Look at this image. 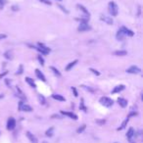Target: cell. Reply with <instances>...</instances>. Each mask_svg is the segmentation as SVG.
Wrapping results in <instances>:
<instances>
[{"mask_svg": "<svg viewBox=\"0 0 143 143\" xmlns=\"http://www.w3.org/2000/svg\"><path fill=\"white\" fill-rule=\"evenodd\" d=\"M28 46H31V47H32V48H35V49L37 50V51H39L42 55H47V54L51 51V49H50L49 47L45 46V45L43 44V43H41V42H38V43H37V47L32 46V45H28Z\"/></svg>", "mask_w": 143, "mask_h": 143, "instance_id": "1", "label": "cell"}, {"mask_svg": "<svg viewBox=\"0 0 143 143\" xmlns=\"http://www.w3.org/2000/svg\"><path fill=\"white\" fill-rule=\"evenodd\" d=\"M108 11H109V13L111 14L112 17H116L117 15H118V13H119L118 5L114 1H110L109 4H108Z\"/></svg>", "mask_w": 143, "mask_h": 143, "instance_id": "2", "label": "cell"}, {"mask_svg": "<svg viewBox=\"0 0 143 143\" xmlns=\"http://www.w3.org/2000/svg\"><path fill=\"white\" fill-rule=\"evenodd\" d=\"M99 102H100V104L101 105H103V106H105V107L107 108H110L113 106V104H114V101H113L111 98H109V97H101L100 98V100H99Z\"/></svg>", "mask_w": 143, "mask_h": 143, "instance_id": "3", "label": "cell"}, {"mask_svg": "<svg viewBox=\"0 0 143 143\" xmlns=\"http://www.w3.org/2000/svg\"><path fill=\"white\" fill-rule=\"evenodd\" d=\"M91 30V27L88 25V23H81L80 26L77 27V31L80 32H83V31H87Z\"/></svg>", "mask_w": 143, "mask_h": 143, "instance_id": "4", "label": "cell"}, {"mask_svg": "<svg viewBox=\"0 0 143 143\" xmlns=\"http://www.w3.org/2000/svg\"><path fill=\"white\" fill-rule=\"evenodd\" d=\"M19 110L20 111H23V112H31L32 111V108L31 106L27 105V104H25L23 101H21V102L19 103Z\"/></svg>", "mask_w": 143, "mask_h": 143, "instance_id": "5", "label": "cell"}, {"mask_svg": "<svg viewBox=\"0 0 143 143\" xmlns=\"http://www.w3.org/2000/svg\"><path fill=\"white\" fill-rule=\"evenodd\" d=\"M15 127H16V120L12 117H10L7 121V130H15Z\"/></svg>", "mask_w": 143, "mask_h": 143, "instance_id": "6", "label": "cell"}, {"mask_svg": "<svg viewBox=\"0 0 143 143\" xmlns=\"http://www.w3.org/2000/svg\"><path fill=\"white\" fill-rule=\"evenodd\" d=\"M126 73L132 74V75H138V74L141 73V69L138 68L137 66H131L128 69H126Z\"/></svg>", "mask_w": 143, "mask_h": 143, "instance_id": "7", "label": "cell"}, {"mask_svg": "<svg viewBox=\"0 0 143 143\" xmlns=\"http://www.w3.org/2000/svg\"><path fill=\"white\" fill-rule=\"evenodd\" d=\"M76 8L80 10V11H81L82 13L84 14V17H88L89 18L90 17V13L88 12V10L85 8L83 5H81V4H77L76 5Z\"/></svg>", "mask_w": 143, "mask_h": 143, "instance_id": "8", "label": "cell"}, {"mask_svg": "<svg viewBox=\"0 0 143 143\" xmlns=\"http://www.w3.org/2000/svg\"><path fill=\"white\" fill-rule=\"evenodd\" d=\"M26 135H27V137L28 138V140H30L31 143H37L38 142V140H37V138H36V136H34L33 134L31 133V131H27V132H26Z\"/></svg>", "mask_w": 143, "mask_h": 143, "instance_id": "9", "label": "cell"}, {"mask_svg": "<svg viewBox=\"0 0 143 143\" xmlns=\"http://www.w3.org/2000/svg\"><path fill=\"white\" fill-rule=\"evenodd\" d=\"M100 20L101 21H103V22H105L107 25H113L114 24V21H113V19H112V17H107V16H101L100 17Z\"/></svg>", "mask_w": 143, "mask_h": 143, "instance_id": "10", "label": "cell"}, {"mask_svg": "<svg viewBox=\"0 0 143 143\" xmlns=\"http://www.w3.org/2000/svg\"><path fill=\"white\" fill-rule=\"evenodd\" d=\"M124 33L125 34V36L127 35V36H133L134 35V32L131 30H130V28H127V27H121V28H120Z\"/></svg>", "mask_w": 143, "mask_h": 143, "instance_id": "11", "label": "cell"}, {"mask_svg": "<svg viewBox=\"0 0 143 143\" xmlns=\"http://www.w3.org/2000/svg\"><path fill=\"white\" fill-rule=\"evenodd\" d=\"M60 113H61L62 115H64V116H67V117H69V118L73 119V120H75V121H76V120H77V116H76V114H74V113H72V112H65V111H61Z\"/></svg>", "mask_w": 143, "mask_h": 143, "instance_id": "12", "label": "cell"}, {"mask_svg": "<svg viewBox=\"0 0 143 143\" xmlns=\"http://www.w3.org/2000/svg\"><path fill=\"white\" fill-rule=\"evenodd\" d=\"M125 88V86L124 84H120V85H117L116 87H114V89L112 90V94H116V93H119L121 92Z\"/></svg>", "mask_w": 143, "mask_h": 143, "instance_id": "13", "label": "cell"}, {"mask_svg": "<svg viewBox=\"0 0 143 143\" xmlns=\"http://www.w3.org/2000/svg\"><path fill=\"white\" fill-rule=\"evenodd\" d=\"M35 75H36V76H37V78L38 80H40V81H42L43 82H45L46 81V77H45V76L41 73L38 69H36L35 70Z\"/></svg>", "mask_w": 143, "mask_h": 143, "instance_id": "14", "label": "cell"}, {"mask_svg": "<svg viewBox=\"0 0 143 143\" xmlns=\"http://www.w3.org/2000/svg\"><path fill=\"white\" fill-rule=\"evenodd\" d=\"M77 63H78V60H75V61H73V62L69 63V64H68L67 66H66V68H65V70H66V71H67V72L71 71L72 69H73V68L75 67V66H76V64H77Z\"/></svg>", "mask_w": 143, "mask_h": 143, "instance_id": "15", "label": "cell"}, {"mask_svg": "<svg viewBox=\"0 0 143 143\" xmlns=\"http://www.w3.org/2000/svg\"><path fill=\"white\" fill-rule=\"evenodd\" d=\"M116 38L118 39V40H121V41L124 40V39L125 38V34L121 31V30H119L118 32H117V34H116Z\"/></svg>", "mask_w": 143, "mask_h": 143, "instance_id": "16", "label": "cell"}, {"mask_svg": "<svg viewBox=\"0 0 143 143\" xmlns=\"http://www.w3.org/2000/svg\"><path fill=\"white\" fill-rule=\"evenodd\" d=\"M134 135H135V131H134V130L132 127H130V130H127V132H126V137H127L128 140H131Z\"/></svg>", "mask_w": 143, "mask_h": 143, "instance_id": "17", "label": "cell"}, {"mask_svg": "<svg viewBox=\"0 0 143 143\" xmlns=\"http://www.w3.org/2000/svg\"><path fill=\"white\" fill-rule=\"evenodd\" d=\"M113 54H114L115 56L123 57V56H126V55H127V51H125V50H118V51L113 52Z\"/></svg>", "mask_w": 143, "mask_h": 143, "instance_id": "18", "label": "cell"}, {"mask_svg": "<svg viewBox=\"0 0 143 143\" xmlns=\"http://www.w3.org/2000/svg\"><path fill=\"white\" fill-rule=\"evenodd\" d=\"M25 80H26V82H27L30 86H31L32 88H36V84H35V82L33 81V80H32V78H31V77H28V76H27V77H26Z\"/></svg>", "mask_w": 143, "mask_h": 143, "instance_id": "19", "label": "cell"}, {"mask_svg": "<svg viewBox=\"0 0 143 143\" xmlns=\"http://www.w3.org/2000/svg\"><path fill=\"white\" fill-rule=\"evenodd\" d=\"M118 103L121 108H125L127 106V100H125V98H119L118 99Z\"/></svg>", "mask_w": 143, "mask_h": 143, "instance_id": "20", "label": "cell"}, {"mask_svg": "<svg viewBox=\"0 0 143 143\" xmlns=\"http://www.w3.org/2000/svg\"><path fill=\"white\" fill-rule=\"evenodd\" d=\"M51 97H52L53 99H55V100H57V101H61V102H63V101L66 100L65 97L62 96V95H60V94H52Z\"/></svg>", "mask_w": 143, "mask_h": 143, "instance_id": "21", "label": "cell"}, {"mask_svg": "<svg viewBox=\"0 0 143 143\" xmlns=\"http://www.w3.org/2000/svg\"><path fill=\"white\" fill-rule=\"evenodd\" d=\"M16 90H17V96H18L19 98H21L22 100H26V96H25V94L22 92V90L19 88L18 86H17V88H16Z\"/></svg>", "mask_w": 143, "mask_h": 143, "instance_id": "22", "label": "cell"}, {"mask_svg": "<svg viewBox=\"0 0 143 143\" xmlns=\"http://www.w3.org/2000/svg\"><path fill=\"white\" fill-rule=\"evenodd\" d=\"M4 57L8 60H12L13 59V51L12 50H8L4 53Z\"/></svg>", "mask_w": 143, "mask_h": 143, "instance_id": "23", "label": "cell"}, {"mask_svg": "<svg viewBox=\"0 0 143 143\" xmlns=\"http://www.w3.org/2000/svg\"><path fill=\"white\" fill-rule=\"evenodd\" d=\"M54 134V127L53 126H51L50 128H48V130H46V132H45V135L47 136V137H52Z\"/></svg>", "mask_w": 143, "mask_h": 143, "instance_id": "24", "label": "cell"}, {"mask_svg": "<svg viewBox=\"0 0 143 143\" xmlns=\"http://www.w3.org/2000/svg\"><path fill=\"white\" fill-rule=\"evenodd\" d=\"M80 109H81V111H83V112H87V108L85 107L84 105V99L81 98V103H80Z\"/></svg>", "mask_w": 143, "mask_h": 143, "instance_id": "25", "label": "cell"}, {"mask_svg": "<svg viewBox=\"0 0 143 143\" xmlns=\"http://www.w3.org/2000/svg\"><path fill=\"white\" fill-rule=\"evenodd\" d=\"M128 121H130V118H127V117H126V119H125V121H123V124H121V126H120V127L118 128V130H124V128H125V126H126V125H127V123H128Z\"/></svg>", "mask_w": 143, "mask_h": 143, "instance_id": "26", "label": "cell"}, {"mask_svg": "<svg viewBox=\"0 0 143 143\" xmlns=\"http://www.w3.org/2000/svg\"><path fill=\"white\" fill-rule=\"evenodd\" d=\"M50 70H51V71L53 72V73H54V75H56V76H62V75H61V73L59 72L58 69H56V68H55V67H50Z\"/></svg>", "mask_w": 143, "mask_h": 143, "instance_id": "27", "label": "cell"}, {"mask_svg": "<svg viewBox=\"0 0 143 143\" xmlns=\"http://www.w3.org/2000/svg\"><path fill=\"white\" fill-rule=\"evenodd\" d=\"M86 128V125H82L81 126H80L77 130H76V133H81V132H83L84 131V130Z\"/></svg>", "mask_w": 143, "mask_h": 143, "instance_id": "28", "label": "cell"}, {"mask_svg": "<svg viewBox=\"0 0 143 143\" xmlns=\"http://www.w3.org/2000/svg\"><path fill=\"white\" fill-rule=\"evenodd\" d=\"M38 100H39L40 104H42V105H45V104H46V100H45L44 96H43V95H41V94L38 95Z\"/></svg>", "mask_w": 143, "mask_h": 143, "instance_id": "29", "label": "cell"}, {"mask_svg": "<svg viewBox=\"0 0 143 143\" xmlns=\"http://www.w3.org/2000/svg\"><path fill=\"white\" fill-rule=\"evenodd\" d=\"M23 72H24V67H23V65H20L19 66V69L16 72V75H22Z\"/></svg>", "mask_w": 143, "mask_h": 143, "instance_id": "30", "label": "cell"}, {"mask_svg": "<svg viewBox=\"0 0 143 143\" xmlns=\"http://www.w3.org/2000/svg\"><path fill=\"white\" fill-rule=\"evenodd\" d=\"M37 60H38V62L40 63L41 66H44V59L41 57V55H38L37 56Z\"/></svg>", "mask_w": 143, "mask_h": 143, "instance_id": "31", "label": "cell"}, {"mask_svg": "<svg viewBox=\"0 0 143 143\" xmlns=\"http://www.w3.org/2000/svg\"><path fill=\"white\" fill-rule=\"evenodd\" d=\"M58 7H59V8H60V9H61V10H62V11H63V12H64V13L69 14V11H68V10L66 9V8H65V7H64V6H63V5L59 4V5H58Z\"/></svg>", "mask_w": 143, "mask_h": 143, "instance_id": "32", "label": "cell"}, {"mask_svg": "<svg viewBox=\"0 0 143 143\" xmlns=\"http://www.w3.org/2000/svg\"><path fill=\"white\" fill-rule=\"evenodd\" d=\"M90 72H92V74H94V75H96V76H100V73H99L97 70H95V69H93V68H90L89 69Z\"/></svg>", "mask_w": 143, "mask_h": 143, "instance_id": "33", "label": "cell"}, {"mask_svg": "<svg viewBox=\"0 0 143 143\" xmlns=\"http://www.w3.org/2000/svg\"><path fill=\"white\" fill-rule=\"evenodd\" d=\"M72 91L74 92V96H75V97H77V96H78V93H77V90H76V87L72 86Z\"/></svg>", "mask_w": 143, "mask_h": 143, "instance_id": "34", "label": "cell"}, {"mask_svg": "<svg viewBox=\"0 0 143 143\" xmlns=\"http://www.w3.org/2000/svg\"><path fill=\"white\" fill-rule=\"evenodd\" d=\"M39 1H40V2H42V3H44V4H46V5H51V4H52L49 0H39Z\"/></svg>", "mask_w": 143, "mask_h": 143, "instance_id": "35", "label": "cell"}, {"mask_svg": "<svg viewBox=\"0 0 143 143\" xmlns=\"http://www.w3.org/2000/svg\"><path fill=\"white\" fill-rule=\"evenodd\" d=\"M6 37H7V35H6V34H4V33H0V40L5 39Z\"/></svg>", "mask_w": 143, "mask_h": 143, "instance_id": "36", "label": "cell"}, {"mask_svg": "<svg viewBox=\"0 0 143 143\" xmlns=\"http://www.w3.org/2000/svg\"><path fill=\"white\" fill-rule=\"evenodd\" d=\"M5 82H6L7 86H11V81H9L8 78H5Z\"/></svg>", "mask_w": 143, "mask_h": 143, "instance_id": "37", "label": "cell"}, {"mask_svg": "<svg viewBox=\"0 0 143 143\" xmlns=\"http://www.w3.org/2000/svg\"><path fill=\"white\" fill-rule=\"evenodd\" d=\"M96 123H97V124H99V125H104V124L106 123V121H105V120H102V121H99V120H97V121H96Z\"/></svg>", "mask_w": 143, "mask_h": 143, "instance_id": "38", "label": "cell"}, {"mask_svg": "<svg viewBox=\"0 0 143 143\" xmlns=\"http://www.w3.org/2000/svg\"><path fill=\"white\" fill-rule=\"evenodd\" d=\"M51 118H52V119H55V118H56V119H62V117L59 116V115H52Z\"/></svg>", "mask_w": 143, "mask_h": 143, "instance_id": "39", "label": "cell"}, {"mask_svg": "<svg viewBox=\"0 0 143 143\" xmlns=\"http://www.w3.org/2000/svg\"><path fill=\"white\" fill-rule=\"evenodd\" d=\"M12 10H13V11H18L19 7H17V6H12Z\"/></svg>", "mask_w": 143, "mask_h": 143, "instance_id": "40", "label": "cell"}, {"mask_svg": "<svg viewBox=\"0 0 143 143\" xmlns=\"http://www.w3.org/2000/svg\"><path fill=\"white\" fill-rule=\"evenodd\" d=\"M8 74V72H4L3 74H0V77H3V76H5V75H7Z\"/></svg>", "mask_w": 143, "mask_h": 143, "instance_id": "41", "label": "cell"}, {"mask_svg": "<svg viewBox=\"0 0 143 143\" xmlns=\"http://www.w3.org/2000/svg\"><path fill=\"white\" fill-rule=\"evenodd\" d=\"M5 3H6V2H5L4 0H0V5H2V6H3Z\"/></svg>", "mask_w": 143, "mask_h": 143, "instance_id": "42", "label": "cell"}, {"mask_svg": "<svg viewBox=\"0 0 143 143\" xmlns=\"http://www.w3.org/2000/svg\"><path fill=\"white\" fill-rule=\"evenodd\" d=\"M140 9H141V7H140V6H138V16L140 15Z\"/></svg>", "mask_w": 143, "mask_h": 143, "instance_id": "43", "label": "cell"}, {"mask_svg": "<svg viewBox=\"0 0 143 143\" xmlns=\"http://www.w3.org/2000/svg\"><path fill=\"white\" fill-rule=\"evenodd\" d=\"M3 97H4V94H0V99L3 98Z\"/></svg>", "mask_w": 143, "mask_h": 143, "instance_id": "44", "label": "cell"}, {"mask_svg": "<svg viewBox=\"0 0 143 143\" xmlns=\"http://www.w3.org/2000/svg\"><path fill=\"white\" fill-rule=\"evenodd\" d=\"M2 8H3V6H2V5H0V9H2Z\"/></svg>", "mask_w": 143, "mask_h": 143, "instance_id": "45", "label": "cell"}, {"mask_svg": "<svg viewBox=\"0 0 143 143\" xmlns=\"http://www.w3.org/2000/svg\"><path fill=\"white\" fill-rule=\"evenodd\" d=\"M43 143H47V142H46V141H43Z\"/></svg>", "mask_w": 143, "mask_h": 143, "instance_id": "46", "label": "cell"}, {"mask_svg": "<svg viewBox=\"0 0 143 143\" xmlns=\"http://www.w3.org/2000/svg\"><path fill=\"white\" fill-rule=\"evenodd\" d=\"M115 143H118V142H115Z\"/></svg>", "mask_w": 143, "mask_h": 143, "instance_id": "47", "label": "cell"}]
</instances>
